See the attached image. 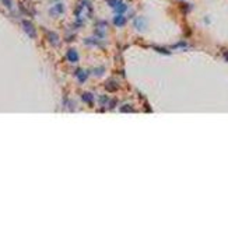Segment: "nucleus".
Here are the masks:
<instances>
[{
  "label": "nucleus",
  "instance_id": "obj_1",
  "mask_svg": "<svg viewBox=\"0 0 228 227\" xmlns=\"http://www.w3.org/2000/svg\"><path fill=\"white\" fill-rule=\"evenodd\" d=\"M126 9H127L126 4H123L122 1H120V3H119V4H118L116 7H115V11H116L118 14H122V13H123L125 10H126Z\"/></svg>",
  "mask_w": 228,
  "mask_h": 227
},
{
  "label": "nucleus",
  "instance_id": "obj_2",
  "mask_svg": "<svg viewBox=\"0 0 228 227\" xmlns=\"http://www.w3.org/2000/svg\"><path fill=\"white\" fill-rule=\"evenodd\" d=\"M125 22H126V20H125V17H123L122 14H119V16L115 17V24H116V25H123Z\"/></svg>",
  "mask_w": 228,
  "mask_h": 227
}]
</instances>
